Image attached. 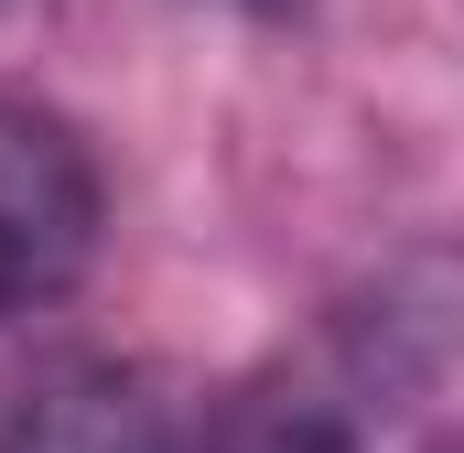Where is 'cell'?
I'll return each mask as SVG.
<instances>
[{"mask_svg": "<svg viewBox=\"0 0 464 453\" xmlns=\"http://www.w3.org/2000/svg\"><path fill=\"white\" fill-rule=\"evenodd\" d=\"M98 259V162L54 109L0 98V313L65 303Z\"/></svg>", "mask_w": 464, "mask_h": 453, "instance_id": "obj_1", "label": "cell"}, {"mask_svg": "<svg viewBox=\"0 0 464 453\" xmlns=\"http://www.w3.org/2000/svg\"><path fill=\"white\" fill-rule=\"evenodd\" d=\"M206 453H346V432L324 410H303V400H237L206 432Z\"/></svg>", "mask_w": 464, "mask_h": 453, "instance_id": "obj_3", "label": "cell"}, {"mask_svg": "<svg viewBox=\"0 0 464 453\" xmlns=\"http://www.w3.org/2000/svg\"><path fill=\"white\" fill-rule=\"evenodd\" d=\"M0 453H184L173 410L151 400V378L130 367H44L33 389H11Z\"/></svg>", "mask_w": 464, "mask_h": 453, "instance_id": "obj_2", "label": "cell"}]
</instances>
